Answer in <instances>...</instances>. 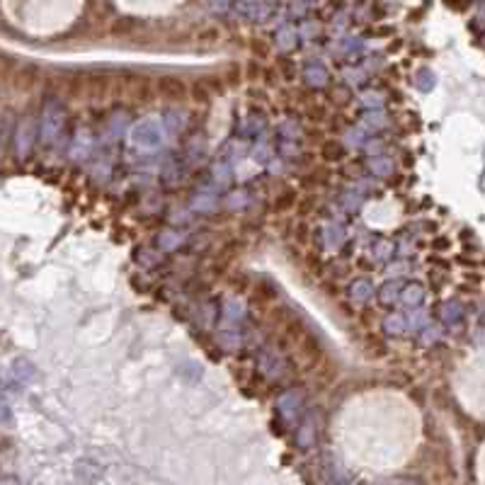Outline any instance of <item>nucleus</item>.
Returning a JSON list of instances; mask_svg holds the SVG:
<instances>
[{
  "mask_svg": "<svg viewBox=\"0 0 485 485\" xmlns=\"http://www.w3.org/2000/svg\"><path fill=\"white\" fill-rule=\"evenodd\" d=\"M461 318H463V306L458 304V301H449V304L444 306V320H447L449 325H454Z\"/></svg>",
  "mask_w": 485,
  "mask_h": 485,
  "instance_id": "0eeeda50",
  "label": "nucleus"
},
{
  "mask_svg": "<svg viewBox=\"0 0 485 485\" xmlns=\"http://www.w3.org/2000/svg\"><path fill=\"white\" fill-rule=\"evenodd\" d=\"M241 13H248L250 17H264V15L272 13V5H262V3H255V5H238Z\"/></svg>",
  "mask_w": 485,
  "mask_h": 485,
  "instance_id": "1a4fd4ad",
  "label": "nucleus"
},
{
  "mask_svg": "<svg viewBox=\"0 0 485 485\" xmlns=\"http://www.w3.org/2000/svg\"><path fill=\"white\" fill-rule=\"evenodd\" d=\"M131 141L139 148H156L163 141V126L158 121H139V124L131 129Z\"/></svg>",
  "mask_w": 485,
  "mask_h": 485,
  "instance_id": "f03ea898",
  "label": "nucleus"
},
{
  "mask_svg": "<svg viewBox=\"0 0 485 485\" xmlns=\"http://www.w3.org/2000/svg\"><path fill=\"white\" fill-rule=\"evenodd\" d=\"M403 284L401 282H391V284H384L379 291V301L384 306H391V304H396L398 301V289H401Z\"/></svg>",
  "mask_w": 485,
  "mask_h": 485,
  "instance_id": "423d86ee",
  "label": "nucleus"
},
{
  "mask_svg": "<svg viewBox=\"0 0 485 485\" xmlns=\"http://www.w3.org/2000/svg\"><path fill=\"white\" fill-rule=\"evenodd\" d=\"M156 95H161L163 100L180 102L187 97V85L177 75H161L156 80Z\"/></svg>",
  "mask_w": 485,
  "mask_h": 485,
  "instance_id": "7ed1b4c3",
  "label": "nucleus"
},
{
  "mask_svg": "<svg viewBox=\"0 0 485 485\" xmlns=\"http://www.w3.org/2000/svg\"><path fill=\"white\" fill-rule=\"evenodd\" d=\"M0 485H20V483H17V481H13V478H8V481H3Z\"/></svg>",
  "mask_w": 485,
  "mask_h": 485,
  "instance_id": "9b49d317",
  "label": "nucleus"
},
{
  "mask_svg": "<svg viewBox=\"0 0 485 485\" xmlns=\"http://www.w3.org/2000/svg\"><path fill=\"white\" fill-rule=\"evenodd\" d=\"M301 403H304V396H301V393H296L294 396V391H291V393H287V396H282V401H279V412L287 415L291 420V417H296V412H299Z\"/></svg>",
  "mask_w": 485,
  "mask_h": 485,
  "instance_id": "20e7f679",
  "label": "nucleus"
},
{
  "mask_svg": "<svg viewBox=\"0 0 485 485\" xmlns=\"http://www.w3.org/2000/svg\"><path fill=\"white\" fill-rule=\"evenodd\" d=\"M66 121V110L59 100H47L42 110V124H39V136H42V144L51 146L61 136Z\"/></svg>",
  "mask_w": 485,
  "mask_h": 485,
  "instance_id": "f257e3e1",
  "label": "nucleus"
},
{
  "mask_svg": "<svg viewBox=\"0 0 485 485\" xmlns=\"http://www.w3.org/2000/svg\"><path fill=\"white\" fill-rule=\"evenodd\" d=\"M417 78H420V80H415V85H417L420 90H430L432 85H435V80H432V73H430V70H420V75H417Z\"/></svg>",
  "mask_w": 485,
  "mask_h": 485,
  "instance_id": "9d476101",
  "label": "nucleus"
},
{
  "mask_svg": "<svg viewBox=\"0 0 485 485\" xmlns=\"http://www.w3.org/2000/svg\"><path fill=\"white\" fill-rule=\"evenodd\" d=\"M401 299L405 301L408 306H420L422 299H425V287L417 282H410V284H403V294Z\"/></svg>",
  "mask_w": 485,
  "mask_h": 485,
  "instance_id": "39448f33",
  "label": "nucleus"
},
{
  "mask_svg": "<svg viewBox=\"0 0 485 485\" xmlns=\"http://www.w3.org/2000/svg\"><path fill=\"white\" fill-rule=\"evenodd\" d=\"M371 291H374V289H371V284L366 282V279H357V282L350 287V294H352V299H355V301H364V299H369Z\"/></svg>",
  "mask_w": 485,
  "mask_h": 485,
  "instance_id": "6e6552de",
  "label": "nucleus"
}]
</instances>
